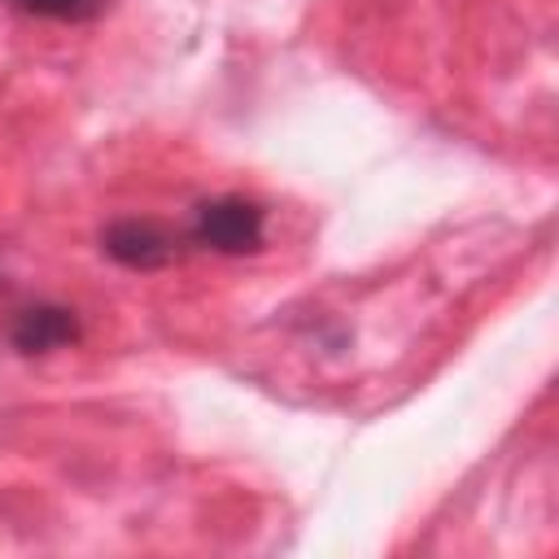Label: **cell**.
<instances>
[{"instance_id":"obj_2","label":"cell","mask_w":559,"mask_h":559,"mask_svg":"<svg viewBox=\"0 0 559 559\" xmlns=\"http://www.w3.org/2000/svg\"><path fill=\"white\" fill-rule=\"evenodd\" d=\"M100 249L127 271H157L179 253L175 236L153 218H114L100 231Z\"/></svg>"},{"instance_id":"obj_1","label":"cell","mask_w":559,"mask_h":559,"mask_svg":"<svg viewBox=\"0 0 559 559\" xmlns=\"http://www.w3.org/2000/svg\"><path fill=\"white\" fill-rule=\"evenodd\" d=\"M188 240L210 249V253H227V258H240V253H258L262 240H266V210L249 197H214V201H201L197 214H192V227H188Z\"/></svg>"},{"instance_id":"obj_3","label":"cell","mask_w":559,"mask_h":559,"mask_svg":"<svg viewBox=\"0 0 559 559\" xmlns=\"http://www.w3.org/2000/svg\"><path fill=\"white\" fill-rule=\"evenodd\" d=\"M83 336L79 328V314L70 306H57V301H35V306H22L9 323V341L17 354L35 358V354H52V349H66Z\"/></svg>"},{"instance_id":"obj_4","label":"cell","mask_w":559,"mask_h":559,"mask_svg":"<svg viewBox=\"0 0 559 559\" xmlns=\"http://www.w3.org/2000/svg\"><path fill=\"white\" fill-rule=\"evenodd\" d=\"M13 13L44 22H92L105 13V0H4Z\"/></svg>"}]
</instances>
